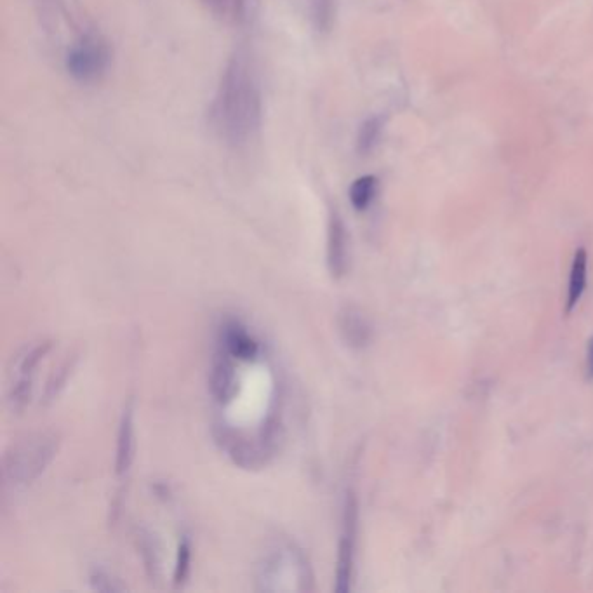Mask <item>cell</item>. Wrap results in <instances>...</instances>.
<instances>
[{
    "label": "cell",
    "mask_w": 593,
    "mask_h": 593,
    "mask_svg": "<svg viewBox=\"0 0 593 593\" xmlns=\"http://www.w3.org/2000/svg\"><path fill=\"white\" fill-rule=\"evenodd\" d=\"M588 280V254L583 247L574 253L573 265L569 272V287H567L566 312L571 314L574 308L578 307Z\"/></svg>",
    "instance_id": "7c38bea8"
},
{
    "label": "cell",
    "mask_w": 593,
    "mask_h": 593,
    "mask_svg": "<svg viewBox=\"0 0 593 593\" xmlns=\"http://www.w3.org/2000/svg\"><path fill=\"white\" fill-rule=\"evenodd\" d=\"M350 247L345 221L336 209H331L327 221V267L334 279H341L347 274Z\"/></svg>",
    "instance_id": "ba28073f"
},
{
    "label": "cell",
    "mask_w": 593,
    "mask_h": 593,
    "mask_svg": "<svg viewBox=\"0 0 593 593\" xmlns=\"http://www.w3.org/2000/svg\"><path fill=\"white\" fill-rule=\"evenodd\" d=\"M91 587L94 590H98V592H107V593H114V592H122L124 587L120 585L119 580H115L112 578L107 571H103V569H96L91 574Z\"/></svg>",
    "instance_id": "ffe728a7"
},
{
    "label": "cell",
    "mask_w": 593,
    "mask_h": 593,
    "mask_svg": "<svg viewBox=\"0 0 593 593\" xmlns=\"http://www.w3.org/2000/svg\"><path fill=\"white\" fill-rule=\"evenodd\" d=\"M112 49L103 35L87 30L68 47L65 68L79 84H96L107 75Z\"/></svg>",
    "instance_id": "277c9868"
},
{
    "label": "cell",
    "mask_w": 593,
    "mask_h": 593,
    "mask_svg": "<svg viewBox=\"0 0 593 593\" xmlns=\"http://www.w3.org/2000/svg\"><path fill=\"white\" fill-rule=\"evenodd\" d=\"M214 131L228 147H247L263 124V93L253 56L239 47L223 68L209 108Z\"/></svg>",
    "instance_id": "6da1fadb"
},
{
    "label": "cell",
    "mask_w": 593,
    "mask_h": 593,
    "mask_svg": "<svg viewBox=\"0 0 593 593\" xmlns=\"http://www.w3.org/2000/svg\"><path fill=\"white\" fill-rule=\"evenodd\" d=\"M134 449V409L133 404H127L124 414L120 418L119 434H117V456H115V474L126 477L133 467Z\"/></svg>",
    "instance_id": "30bf717a"
},
{
    "label": "cell",
    "mask_w": 593,
    "mask_h": 593,
    "mask_svg": "<svg viewBox=\"0 0 593 593\" xmlns=\"http://www.w3.org/2000/svg\"><path fill=\"white\" fill-rule=\"evenodd\" d=\"M190 562H192V547L190 541L185 538L178 545V555H176V567H174V585L183 587L190 574Z\"/></svg>",
    "instance_id": "d6986e66"
},
{
    "label": "cell",
    "mask_w": 593,
    "mask_h": 593,
    "mask_svg": "<svg viewBox=\"0 0 593 593\" xmlns=\"http://www.w3.org/2000/svg\"><path fill=\"white\" fill-rule=\"evenodd\" d=\"M237 371L239 369L234 357L218 343V350L214 354L213 366H211V376H209L211 395L218 406H228L237 399L240 390Z\"/></svg>",
    "instance_id": "52a82bcc"
},
{
    "label": "cell",
    "mask_w": 593,
    "mask_h": 593,
    "mask_svg": "<svg viewBox=\"0 0 593 593\" xmlns=\"http://www.w3.org/2000/svg\"><path fill=\"white\" fill-rule=\"evenodd\" d=\"M357 522L359 505L352 491H348L343 510L340 547H338V567H336V592L348 593L352 590L355 566V545H357Z\"/></svg>",
    "instance_id": "8992f818"
},
{
    "label": "cell",
    "mask_w": 593,
    "mask_h": 593,
    "mask_svg": "<svg viewBox=\"0 0 593 593\" xmlns=\"http://www.w3.org/2000/svg\"><path fill=\"white\" fill-rule=\"evenodd\" d=\"M207 11L228 25H239L246 20L247 0H200Z\"/></svg>",
    "instance_id": "4fadbf2b"
},
{
    "label": "cell",
    "mask_w": 593,
    "mask_h": 593,
    "mask_svg": "<svg viewBox=\"0 0 593 593\" xmlns=\"http://www.w3.org/2000/svg\"><path fill=\"white\" fill-rule=\"evenodd\" d=\"M308 18L320 32H326L333 23L334 0H301Z\"/></svg>",
    "instance_id": "2e32d148"
},
{
    "label": "cell",
    "mask_w": 593,
    "mask_h": 593,
    "mask_svg": "<svg viewBox=\"0 0 593 593\" xmlns=\"http://www.w3.org/2000/svg\"><path fill=\"white\" fill-rule=\"evenodd\" d=\"M75 362H77L75 357L65 360L61 364L60 369L51 376V380L47 381L46 390H44V402L46 404L56 399L60 395L61 390H63V387L67 385L68 378H70V374L74 371Z\"/></svg>",
    "instance_id": "ac0fdd59"
},
{
    "label": "cell",
    "mask_w": 593,
    "mask_h": 593,
    "mask_svg": "<svg viewBox=\"0 0 593 593\" xmlns=\"http://www.w3.org/2000/svg\"><path fill=\"white\" fill-rule=\"evenodd\" d=\"M53 347L51 341H40L34 347L25 348L20 355L14 357V369L11 383L7 388V407L13 414H21L27 409L32 399L35 374L42 359Z\"/></svg>",
    "instance_id": "5b68a950"
},
{
    "label": "cell",
    "mask_w": 593,
    "mask_h": 593,
    "mask_svg": "<svg viewBox=\"0 0 593 593\" xmlns=\"http://www.w3.org/2000/svg\"><path fill=\"white\" fill-rule=\"evenodd\" d=\"M289 580L296 581L303 592L314 590V576L305 554L291 541H280L261 560L258 588L265 592H280L284 590L282 583Z\"/></svg>",
    "instance_id": "3957f363"
},
{
    "label": "cell",
    "mask_w": 593,
    "mask_h": 593,
    "mask_svg": "<svg viewBox=\"0 0 593 593\" xmlns=\"http://www.w3.org/2000/svg\"><path fill=\"white\" fill-rule=\"evenodd\" d=\"M220 345L239 362H256L260 359V341L242 326L239 320H228L220 333Z\"/></svg>",
    "instance_id": "9c48e42d"
},
{
    "label": "cell",
    "mask_w": 593,
    "mask_h": 593,
    "mask_svg": "<svg viewBox=\"0 0 593 593\" xmlns=\"http://www.w3.org/2000/svg\"><path fill=\"white\" fill-rule=\"evenodd\" d=\"M138 547H140V554L145 562V569H147L148 576L152 578V581L159 578L160 571V559H159V547L155 543L154 536L147 533V531H141L138 534Z\"/></svg>",
    "instance_id": "e0dca14e"
},
{
    "label": "cell",
    "mask_w": 593,
    "mask_h": 593,
    "mask_svg": "<svg viewBox=\"0 0 593 593\" xmlns=\"http://www.w3.org/2000/svg\"><path fill=\"white\" fill-rule=\"evenodd\" d=\"M383 126H385V119L381 115H373L360 124L359 133H357V152L360 155L371 154L374 148L378 147Z\"/></svg>",
    "instance_id": "9a60e30c"
},
{
    "label": "cell",
    "mask_w": 593,
    "mask_h": 593,
    "mask_svg": "<svg viewBox=\"0 0 593 593\" xmlns=\"http://www.w3.org/2000/svg\"><path fill=\"white\" fill-rule=\"evenodd\" d=\"M60 447V437L54 432H39L14 444L6 454V477L14 486H28L44 474Z\"/></svg>",
    "instance_id": "7a4b0ae2"
},
{
    "label": "cell",
    "mask_w": 593,
    "mask_h": 593,
    "mask_svg": "<svg viewBox=\"0 0 593 593\" xmlns=\"http://www.w3.org/2000/svg\"><path fill=\"white\" fill-rule=\"evenodd\" d=\"M338 326H340L341 336H343V340H345L348 347H367L369 341H371V336H373V329H371L369 320L360 314L357 308H343L340 317H338Z\"/></svg>",
    "instance_id": "8fae6325"
},
{
    "label": "cell",
    "mask_w": 593,
    "mask_h": 593,
    "mask_svg": "<svg viewBox=\"0 0 593 593\" xmlns=\"http://www.w3.org/2000/svg\"><path fill=\"white\" fill-rule=\"evenodd\" d=\"M378 187H380V181L373 174H366V176L357 178L352 183L350 190H348V197H350L354 209L366 211L367 207L371 206L373 200L376 199Z\"/></svg>",
    "instance_id": "5bb4252c"
},
{
    "label": "cell",
    "mask_w": 593,
    "mask_h": 593,
    "mask_svg": "<svg viewBox=\"0 0 593 593\" xmlns=\"http://www.w3.org/2000/svg\"><path fill=\"white\" fill-rule=\"evenodd\" d=\"M587 374L590 380H593V338L588 341L587 347Z\"/></svg>",
    "instance_id": "44dd1931"
}]
</instances>
